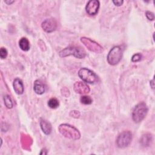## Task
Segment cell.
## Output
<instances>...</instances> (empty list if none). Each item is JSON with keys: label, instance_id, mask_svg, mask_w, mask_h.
Listing matches in <instances>:
<instances>
[{"label": "cell", "instance_id": "6", "mask_svg": "<svg viewBox=\"0 0 155 155\" xmlns=\"http://www.w3.org/2000/svg\"><path fill=\"white\" fill-rule=\"evenodd\" d=\"M132 134L129 131H124L120 133L117 137L116 145L119 148H123L128 147L131 142Z\"/></svg>", "mask_w": 155, "mask_h": 155}, {"label": "cell", "instance_id": "5", "mask_svg": "<svg viewBox=\"0 0 155 155\" xmlns=\"http://www.w3.org/2000/svg\"><path fill=\"white\" fill-rule=\"evenodd\" d=\"M78 76L83 81L88 84H95L99 81L97 74L87 68H81L78 71Z\"/></svg>", "mask_w": 155, "mask_h": 155}, {"label": "cell", "instance_id": "3", "mask_svg": "<svg viewBox=\"0 0 155 155\" xmlns=\"http://www.w3.org/2000/svg\"><path fill=\"white\" fill-rule=\"evenodd\" d=\"M148 110V107L144 102H141L137 104L132 113V119L134 122L136 123L141 122L145 117Z\"/></svg>", "mask_w": 155, "mask_h": 155}, {"label": "cell", "instance_id": "9", "mask_svg": "<svg viewBox=\"0 0 155 155\" xmlns=\"http://www.w3.org/2000/svg\"><path fill=\"white\" fill-rule=\"evenodd\" d=\"M41 26L45 31L47 33H51L56 29L57 22L55 19L53 18L46 19L42 22Z\"/></svg>", "mask_w": 155, "mask_h": 155}, {"label": "cell", "instance_id": "22", "mask_svg": "<svg viewBox=\"0 0 155 155\" xmlns=\"http://www.w3.org/2000/svg\"><path fill=\"white\" fill-rule=\"evenodd\" d=\"M113 2L114 4L115 5L120 6V5H121L123 4L124 1L122 0H116V1H113Z\"/></svg>", "mask_w": 155, "mask_h": 155}, {"label": "cell", "instance_id": "2", "mask_svg": "<svg viewBox=\"0 0 155 155\" xmlns=\"http://www.w3.org/2000/svg\"><path fill=\"white\" fill-rule=\"evenodd\" d=\"M59 54L62 58L73 55L77 58L82 59V58H85V56H86V52L81 47L70 46V47H68L63 49L62 50H61L59 52Z\"/></svg>", "mask_w": 155, "mask_h": 155}, {"label": "cell", "instance_id": "1", "mask_svg": "<svg viewBox=\"0 0 155 155\" xmlns=\"http://www.w3.org/2000/svg\"><path fill=\"white\" fill-rule=\"evenodd\" d=\"M58 129L60 133L67 138L73 140H77L81 137V134L79 130L70 124H61L59 126Z\"/></svg>", "mask_w": 155, "mask_h": 155}, {"label": "cell", "instance_id": "7", "mask_svg": "<svg viewBox=\"0 0 155 155\" xmlns=\"http://www.w3.org/2000/svg\"><path fill=\"white\" fill-rule=\"evenodd\" d=\"M81 41L91 51L100 53L103 50L102 47L99 44H97V42L91 40L90 38L82 37L81 38Z\"/></svg>", "mask_w": 155, "mask_h": 155}, {"label": "cell", "instance_id": "20", "mask_svg": "<svg viewBox=\"0 0 155 155\" xmlns=\"http://www.w3.org/2000/svg\"><path fill=\"white\" fill-rule=\"evenodd\" d=\"M141 58H142V56L140 53H136L132 56L131 61L134 62H138L141 59Z\"/></svg>", "mask_w": 155, "mask_h": 155}, {"label": "cell", "instance_id": "13", "mask_svg": "<svg viewBox=\"0 0 155 155\" xmlns=\"http://www.w3.org/2000/svg\"><path fill=\"white\" fill-rule=\"evenodd\" d=\"M33 89L36 94H42L45 91V87L42 82L39 80H36L34 82Z\"/></svg>", "mask_w": 155, "mask_h": 155}, {"label": "cell", "instance_id": "10", "mask_svg": "<svg viewBox=\"0 0 155 155\" xmlns=\"http://www.w3.org/2000/svg\"><path fill=\"white\" fill-rule=\"evenodd\" d=\"M74 90L78 94H86L89 93L90 89L85 82H76L74 84Z\"/></svg>", "mask_w": 155, "mask_h": 155}, {"label": "cell", "instance_id": "18", "mask_svg": "<svg viewBox=\"0 0 155 155\" xmlns=\"http://www.w3.org/2000/svg\"><path fill=\"white\" fill-rule=\"evenodd\" d=\"M80 101L85 105H89L92 103V99L89 96H82L80 98Z\"/></svg>", "mask_w": 155, "mask_h": 155}, {"label": "cell", "instance_id": "16", "mask_svg": "<svg viewBox=\"0 0 155 155\" xmlns=\"http://www.w3.org/2000/svg\"><path fill=\"white\" fill-rule=\"evenodd\" d=\"M59 101L56 98L53 97L51 98L48 101V105L50 108L54 109L56 108L59 106Z\"/></svg>", "mask_w": 155, "mask_h": 155}, {"label": "cell", "instance_id": "19", "mask_svg": "<svg viewBox=\"0 0 155 155\" xmlns=\"http://www.w3.org/2000/svg\"><path fill=\"white\" fill-rule=\"evenodd\" d=\"M8 54V52L7 50H6V48H4V47H1L0 49V57L1 59H5L6 58Z\"/></svg>", "mask_w": 155, "mask_h": 155}, {"label": "cell", "instance_id": "8", "mask_svg": "<svg viewBox=\"0 0 155 155\" xmlns=\"http://www.w3.org/2000/svg\"><path fill=\"white\" fill-rule=\"evenodd\" d=\"M100 3L97 0H90L88 1L85 10L87 13L90 15H95L98 12Z\"/></svg>", "mask_w": 155, "mask_h": 155}, {"label": "cell", "instance_id": "11", "mask_svg": "<svg viewBox=\"0 0 155 155\" xmlns=\"http://www.w3.org/2000/svg\"><path fill=\"white\" fill-rule=\"evenodd\" d=\"M13 89L16 94H22L24 92V85L22 81L19 79L16 78L13 83Z\"/></svg>", "mask_w": 155, "mask_h": 155}, {"label": "cell", "instance_id": "15", "mask_svg": "<svg viewBox=\"0 0 155 155\" xmlns=\"http://www.w3.org/2000/svg\"><path fill=\"white\" fill-rule=\"evenodd\" d=\"M151 140H152L151 134H149V133H147V134H143L142 136V137L140 140V142L142 145V146L147 147V146L150 145Z\"/></svg>", "mask_w": 155, "mask_h": 155}, {"label": "cell", "instance_id": "4", "mask_svg": "<svg viewBox=\"0 0 155 155\" xmlns=\"http://www.w3.org/2000/svg\"><path fill=\"white\" fill-rule=\"evenodd\" d=\"M123 48L121 46L117 45L113 47L107 55V62L111 65L117 64L122 59Z\"/></svg>", "mask_w": 155, "mask_h": 155}, {"label": "cell", "instance_id": "21", "mask_svg": "<svg viewBox=\"0 0 155 155\" xmlns=\"http://www.w3.org/2000/svg\"><path fill=\"white\" fill-rule=\"evenodd\" d=\"M145 15H146L147 18L149 20L153 21V20L154 19V13H153V12H150V11L146 12Z\"/></svg>", "mask_w": 155, "mask_h": 155}, {"label": "cell", "instance_id": "12", "mask_svg": "<svg viewBox=\"0 0 155 155\" xmlns=\"http://www.w3.org/2000/svg\"><path fill=\"white\" fill-rule=\"evenodd\" d=\"M39 124H40V127L41 130L45 134L48 135L51 133L52 130V127L50 122H48L47 120L45 119H41L40 120Z\"/></svg>", "mask_w": 155, "mask_h": 155}, {"label": "cell", "instance_id": "17", "mask_svg": "<svg viewBox=\"0 0 155 155\" xmlns=\"http://www.w3.org/2000/svg\"><path fill=\"white\" fill-rule=\"evenodd\" d=\"M4 104L7 108H12L13 107V102L9 95H5L4 96Z\"/></svg>", "mask_w": 155, "mask_h": 155}, {"label": "cell", "instance_id": "14", "mask_svg": "<svg viewBox=\"0 0 155 155\" xmlns=\"http://www.w3.org/2000/svg\"><path fill=\"white\" fill-rule=\"evenodd\" d=\"M19 46L23 51H28L30 49V42L27 38H22L19 41Z\"/></svg>", "mask_w": 155, "mask_h": 155}]
</instances>
